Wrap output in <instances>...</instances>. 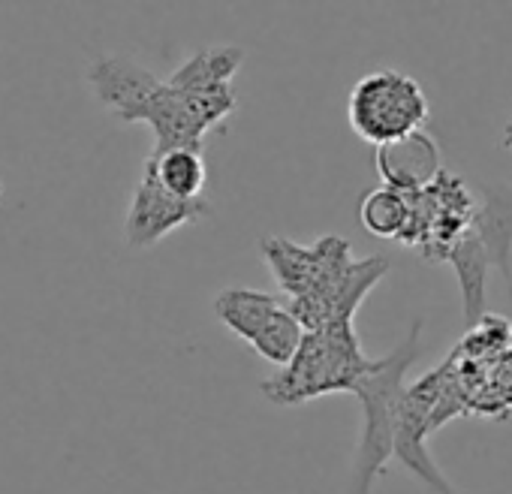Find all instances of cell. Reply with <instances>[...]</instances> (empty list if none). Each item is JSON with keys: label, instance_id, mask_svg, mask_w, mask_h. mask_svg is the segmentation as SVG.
Listing matches in <instances>:
<instances>
[{"label": "cell", "instance_id": "obj_1", "mask_svg": "<svg viewBox=\"0 0 512 494\" xmlns=\"http://www.w3.org/2000/svg\"><path fill=\"white\" fill-rule=\"evenodd\" d=\"M260 254L305 332L356 320L368 293L389 275L386 257L356 260L353 244L338 235H323L314 244L272 235L260 241Z\"/></svg>", "mask_w": 512, "mask_h": 494}, {"label": "cell", "instance_id": "obj_2", "mask_svg": "<svg viewBox=\"0 0 512 494\" xmlns=\"http://www.w3.org/2000/svg\"><path fill=\"white\" fill-rule=\"evenodd\" d=\"M241 64L244 49L208 46L193 52L169 79H163V91L145 121L154 130V154L172 148L202 151L205 133L238 109L232 79Z\"/></svg>", "mask_w": 512, "mask_h": 494}, {"label": "cell", "instance_id": "obj_3", "mask_svg": "<svg viewBox=\"0 0 512 494\" xmlns=\"http://www.w3.org/2000/svg\"><path fill=\"white\" fill-rule=\"evenodd\" d=\"M422 356V320H416L407 338L389 353L380 356L374 371L353 389L362 407V428L353 452V494H371L374 482L386 473L389 458H395V437L404 401V377L413 362Z\"/></svg>", "mask_w": 512, "mask_h": 494}, {"label": "cell", "instance_id": "obj_4", "mask_svg": "<svg viewBox=\"0 0 512 494\" xmlns=\"http://www.w3.org/2000/svg\"><path fill=\"white\" fill-rule=\"evenodd\" d=\"M377 359L365 356L356 320L329 323L317 332H305V341L290 365L269 374L260 389L278 407L308 404L320 395L350 392L374 371Z\"/></svg>", "mask_w": 512, "mask_h": 494}, {"label": "cell", "instance_id": "obj_5", "mask_svg": "<svg viewBox=\"0 0 512 494\" xmlns=\"http://www.w3.org/2000/svg\"><path fill=\"white\" fill-rule=\"evenodd\" d=\"M347 121L359 139L383 148L422 130L428 121V97L413 76L398 70H377L350 88Z\"/></svg>", "mask_w": 512, "mask_h": 494}, {"label": "cell", "instance_id": "obj_6", "mask_svg": "<svg viewBox=\"0 0 512 494\" xmlns=\"http://www.w3.org/2000/svg\"><path fill=\"white\" fill-rule=\"evenodd\" d=\"M214 314L256 356H263L278 368L290 365L305 341V329L290 314L287 302L260 290H247V287L220 290L214 299Z\"/></svg>", "mask_w": 512, "mask_h": 494}, {"label": "cell", "instance_id": "obj_7", "mask_svg": "<svg viewBox=\"0 0 512 494\" xmlns=\"http://www.w3.org/2000/svg\"><path fill=\"white\" fill-rule=\"evenodd\" d=\"M410 208V226L401 244L419 251L428 263H446L449 251L473 226L479 199L461 175L443 169L434 184L410 193Z\"/></svg>", "mask_w": 512, "mask_h": 494}, {"label": "cell", "instance_id": "obj_8", "mask_svg": "<svg viewBox=\"0 0 512 494\" xmlns=\"http://www.w3.org/2000/svg\"><path fill=\"white\" fill-rule=\"evenodd\" d=\"M208 214H211L208 199H193V202L178 199L160 187V181L154 178L148 166H142V178L133 190L130 208L124 217V241L133 251H148V247L160 244L169 232L187 223H199Z\"/></svg>", "mask_w": 512, "mask_h": 494}, {"label": "cell", "instance_id": "obj_9", "mask_svg": "<svg viewBox=\"0 0 512 494\" xmlns=\"http://www.w3.org/2000/svg\"><path fill=\"white\" fill-rule=\"evenodd\" d=\"M85 76L100 106L121 124H145L154 100L163 91V79L124 55H100L91 61Z\"/></svg>", "mask_w": 512, "mask_h": 494}, {"label": "cell", "instance_id": "obj_10", "mask_svg": "<svg viewBox=\"0 0 512 494\" xmlns=\"http://www.w3.org/2000/svg\"><path fill=\"white\" fill-rule=\"evenodd\" d=\"M377 175L386 187H395L401 193H419L428 184L437 181L443 172L440 148L428 130H416L404 139H395L383 148H377L374 157Z\"/></svg>", "mask_w": 512, "mask_h": 494}, {"label": "cell", "instance_id": "obj_11", "mask_svg": "<svg viewBox=\"0 0 512 494\" xmlns=\"http://www.w3.org/2000/svg\"><path fill=\"white\" fill-rule=\"evenodd\" d=\"M446 266L455 269V278H458V287H461V311H464V320H467V326H476L485 317L488 269H494V266H491L485 244H482V238L476 235L473 226L464 232V238L449 251Z\"/></svg>", "mask_w": 512, "mask_h": 494}, {"label": "cell", "instance_id": "obj_12", "mask_svg": "<svg viewBox=\"0 0 512 494\" xmlns=\"http://www.w3.org/2000/svg\"><path fill=\"white\" fill-rule=\"evenodd\" d=\"M476 235L482 238L491 266L512 281V190H485V199L479 202L476 220H473Z\"/></svg>", "mask_w": 512, "mask_h": 494}, {"label": "cell", "instance_id": "obj_13", "mask_svg": "<svg viewBox=\"0 0 512 494\" xmlns=\"http://www.w3.org/2000/svg\"><path fill=\"white\" fill-rule=\"evenodd\" d=\"M145 166L154 172V178L160 181V187L178 199H202L205 181H208V166L202 151L196 148H172L163 154H148Z\"/></svg>", "mask_w": 512, "mask_h": 494}, {"label": "cell", "instance_id": "obj_14", "mask_svg": "<svg viewBox=\"0 0 512 494\" xmlns=\"http://www.w3.org/2000/svg\"><path fill=\"white\" fill-rule=\"evenodd\" d=\"M410 193H401L395 187H374L362 196L359 202V220L362 226L377 235V238H389L398 241L404 238L407 226H410Z\"/></svg>", "mask_w": 512, "mask_h": 494}, {"label": "cell", "instance_id": "obj_15", "mask_svg": "<svg viewBox=\"0 0 512 494\" xmlns=\"http://www.w3.org/2000/svg\"><path fill=\"white\" fill-rule=\"evenodd\" d=\"M500 145H503L506 151H512V121L503 127V139H500Z\"/></svg>", "mask_w": 512, "mask_h": 494}]
</instances>
